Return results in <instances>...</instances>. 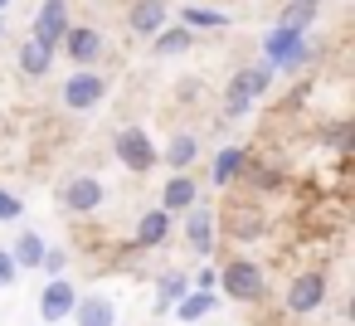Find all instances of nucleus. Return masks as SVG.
<instances>
[{"instance_id":"obj_31","label":"nucleus","mask_w":355,"mask_h":326,"mask_svg":"<svg viewBox=\"0 0 355 326\" xmlns=\"http://www.w3.org/2000/svg\"><path fill=\"white\" fill-rule=\"evenodd\" d=\"M6 10H10V0H0V15H6Z\"/></svg>"},{"instance_id":"obj_10","label":"nucleus","mask_w":355,"mask_h":326,"mask_svg":"<svg viewBox=\"0 0 355 326\" xmlns=\"http://www.w3.org/2000/svg\"><path fill=\"white\" fill-rule=\"evenodd\" d=\"M69 316H73L78 326H117V307H112V297H103V292H83Z\"/></svg>"},{"instance_id":"obj_16","label":"nucleus","mask_w":355,"mask_h":326,"mask_svg":"<svg viewBox=\"0 0 355 326\" xmlns=\"http://www.w3.org/2000/svg\"><path fill=\"white\" fill-rule=\"evenodd\" d=\"M49 69H54V54H49L44 44H35V40H25V44H20V74H25V78H44Z\"/></svg>"},{"instance_id":"obj_14","label":"nucleus","mask_w":355,"mask_h":326,"mask_svg":"<svg viewBox=\"0 0 355 326\" xmlns=\"http://www.w3.org/2000/svg\"><path fill=\"white\" fill-rule=\"evenodd\" d=\"M171 239V214L166 209H146L141 219H137V248H156V243H166Z\"/></svg>"},{"instance_id":"obj_12","label":"nucleus","mask_w":355,"mask_h":326,"mask_svg":"<svg viewBox=\"0 0 355 326\" xmlns=\"http://www.w3.org/2000/svg\"><path fill=\"white\" fill-rule=\"evenodd\" d=\"M166 20H171L166 0H132V10H127L132 35H156V30H166Z\"/></svg>"},{"instance_id":"obj_26","label":"nucleus","mask_w":355,"mask_h":326,"mask_svg":"<svg viewBox=\"0 0 355 326\" xmlns=\"http://www.w3.org/2000/svg\"><path fill=\"white\" fill-rule=\"evenodd\" d=\"M40 268H44L49 277H64V268H69V253H64V248H44V258H40Z\"/></svg>"},{"instance_id":"obj_27","label":"nucleus","mask_w":355,"mask_h":326,"mask_svg":"<svg viewBox=\"0 0 355 326\" xmlns=\"http://www.w3.org/2000/svg\"><path fill=\"white\" fill-rule=\"evenodd\" d=\"M25 214V205H20V195H6V190H0V219H6V224H15Z\"/></svg>"},{"instance_id":"obj_20","label":"nucleus","mask_w":355,"mask_h":326,"mask_svg":"<svg viewBox=\"0 0 355 326\" xmlns=\"http://www.w3.org/2000/svg\"><path fill=\"white\" fill-rule=\"evenodd\" d=\"M10 258H15V268H40V258H44V239H40L35 229H25V234L15 239Z\"/></svg>"},{"instance_id":"obj_25","label":"nucleus","mask_w":355,"mask_h":326,"mask_svg":"<svg viewBox=\"0 0 355 326\" xmlns=\"http://www.w3.org/2000/svg\"><path fill=\"white\" fill-rule=\"evenodd\" d=\"M311 15H316L311 6H302V0H292V6H287V10L277 15V25H282V30H297V35H302V30L311 25Z\"/></svg>"},{"instance_id":"obj_24","label":"nucleus","mask_w":355,"mask_h":326,"mask_svg":"<svg viewBox=\"0 0 355 326\" xmlns=\"http://www.w3.org/2000/svg\"><path fill=\"white\" fill-rule=\"evenodd\" d=\"M311 54H316V49L302 40V44H292V49H287V54H282L272 69H277V74H297V69H306V64H311Z\"/></svg>"},{"instance_id":"obj_13","label":"nucleus","mask_w":355,"mask_h":326,"mask_svg":"<svg viewBox=\"0 0 355 326\" xmlns=\"http://www.w3.org/2000/svg\"><path fill=\"white\" fill-rule=\"evenodd\" d=\"M190 205H200V185H195L190 175H171L166 190H161V205H156V209H166V214H185Z\"/></svg>"},{"instance_id":"obj_22","label":"nucleus","mask_w":355,"mask_h":326,"mask_svg":"<svg viewBox=\"0 0 355 326\" xmlns=\"http://www.w3.org/2000/svg\"><path fill=\"white\" fill-rule=\"evenodd\" d=\"M195 44V35L185 30V25H166V30H156V59L161 54H185Z\"/></svg>"},{"instance_id":"obj_8","label":"nucleus","mask_w":355,"mask_h":326,"mask_svg":"<svg viewBox=\"0 0 355 326\" xmlns=\"http://www.w3.org/2000/svg\"><path fill=\"white\" fill-rule=\"evenodd\" d=\"M73 302H78V292H73L64 277H49V282H44V292H40V316H44L49 326H59V321L73 311Z\"/></svg>"},{"instance_id":"obj_3","label":"nucleus","mask_w":355,"mask_h":326,"mask_svg":"<svg viewBox=\"0 0 355 326\" xmlns=\"http://www.w3.org/2000/svg\"><path fill=\"white\" fill-rule=\"evenodd\" d=\"M103 93H107V78H103V74L73 69L69 83H64V108H69V112H93V108L103 103Z\"/></svg>"},{"instance_id":"obj_15","label":"nucleus","mask_w":355,"mask_h":326,"mask_svg":"<svg viewBox=\"0 0 355 326\" xmlns=\"http://www.w3.org/2000/svg\"><path fill=\"white\" fill-rule=\"evenodd\" d=\"M243 166H248V151H243V146H224V151L214 156V175H209V180H214V185H234V180L243 175Z\"/></svg>"},{"instance_id":"obj_5","label":"nucleus","mask_w":355,"mask_h":326,"mask_svg":"<svg viewBox=\"0 0 355 326\" xmlns=\"http://www.w3.org/2000/svg\"><path fill=\"white\" fill-rule=\"evenodd\" d=\"M117 161L127 166V171H137V175H146L161 156H156V141L141 132V127H127V132H117Z\"/></svg>"},{"instance_id":"obj_32","label":"nucleus","mask_w":355,"mask_h":326,"mask_svg":"<svg viewBox=\"0 0 355 326\" xmlns=\"http://www.w3.org/2000/svg\"><path fill=\"white\" fill-rule=\"evenodd\" d=\"M302 6H311V10H316V6H321V0H302Z\"/></svg>"},{"instance_id":"obj_19","label":"nucleus","mask_w":355,"mask_h":326,"mask_svg":"<svg viewBox=\"0 0 355 326\" xmlns=\"http://www.w3.org/2000/svg\"><path fill=\"white\" fill-rule=\"evenodd\" d=\"M195 156H200V137H195V132H175L171 146H166V161H171L175 171H185Z\"/></svg>"},{"instance_id":"obj_11","label":"nucleus","mask_w":355,"mask_h":326,"mask_svg":"<svg viewBox=\"0 0 355 326\" xmlns=\"http://www.w3.org/2000/svg\"><path fill=\"white\" fill-rule=\"evenodd\" d=\"M185 239H190V248H195L200 258L214 253V209L190 205V209H185Z\"/></svg>"},{"instance_id":"obj_6","label":"nucleus","mask_w":355,"mask_h":326,"mask_svg":"<svg viewBox=\"0 0 355 326\" xmlns=\"http://www.w3.org/2000/svg\"><path fill=\"white\" fill-rule=\"evenodd\" d=\"M59 49H64V59H73L78 69H93V59L103 54V35H98L93 25H69V35L59 40Z\"/></svg>"},{"instance_id":"obj_17","label":"nucleus","mask_w":355,"mask_h":326,"mask_svg":"<svg viewBox=\"0 0 355 326\" xmlns=\"http://www.w3.org/2000/svg\"><path fill=\"white\" fill-rule=\"evenodd\" d=\"M214 307H219V297H214V292H200V287H190V292L175 302V316H180V321H200V316H209Z\"/></svg>"},{"instance_id":"obj_9","label":"nucleus","mask_w":355,"mask_h":326,"mask_svg":"<svg viewBox=\"0 0 355 326\" xmlns=\"http://www.w3.org/2000/svg\"><path fill=\"white\" fill-rule=\"evenodd\" d=\"M98 205H103L98 175H73V180L64 185V209H69V214H93Z\"/></svg>"},{"instance_id":"obj_28","label":"nucleus","mask_w":355,"mask_h":326,"mask_svg":"<svg viewBox=\"0 0 355 326\" xmlns=\"http://www.w3.org/2000/svg\"><path fill=\"white\" fill-rule=\"evenodd\" d=\"M248 171H253V185H258V190H272V185H277V171H272V166H243V175H248Z\"/></svg>"},{"instance_id":"obj_1","label":"nucleus","mask_w":355,"mask_h":326,"mask_svg":"<svg viewBox=\"0 0 355 326\" xmlns=\"http://www.w3.org/2000/svg\"><path fill=\"white\" fill-rule=\"evenodd\" d=\"M219 287H224L234 302H258L268 282H263V268H258V263L234 258V263H224V268H219Z\"/></svg>"},{"instance_id":"obj_18","label":"nucleus","mask_w":355,"mask_h":326,"mask_svg":"<svg viewBox=\"0 0 355 326\" xmlns=\"http://www.w3.org/2000/svg\"><path fill=\"white\" fill-rule=\"evenodd\" d=\"M180 25H185L190 35H195V30H224L229 15H224V10H205V6H185V10H180Z\"/></svg>"},{"instance_id":"obj_30","label":"nucleus","mask_w":355,"mask_h":326,"mask_svg":"<svg viewBox=\"0 0 355 326\" xmlns=\"http://www.w3.org/2000/svg\"><path fill=\"white\" fill-rule=\"evenodd\" d=\"M214 282H219V273H214V268H200V292H209Z\"/></svg>"},{"instance_id":"obj_23","label":"nucleus","mask_w":355,"mask_h":326,"mask_svg":"<svg viewBox=\"0 0 355 326\" xmlns=\"http://www.w3.org/2000/svg\"><path fill=\"white\" fill-rule=\"evenodd\" d=\"M292 44H302V35H297V30H282V25H272V30L263 35V54H268V69H272V64H277V59H282V54H287Z\"/></svg>"},{"instance_id":"obj_4","label":"nucleus","mask_w":355,"mask_h":326,"mask_svg":"<svg viewBox=\"0 0 355 326\" xmlns=\"http://www.w3.org/2000/svg\"><path fill=\"white\" fill-rule=\"evenodd\" d=\"M64 35H69V0H44V6L35 10V30H30V40L44 44V49L54 54Z\"/></svg>"},{"instance_id":"obj_2","label":"nucleus","mask_w":355,"mask_h":326,"mask_svg":"<svg viewBox=\"0 0 355 326\" xmlns=\"http://www.w3.org/2000/svg\"><path fill=\"white\" fill-rule=\"evenodd\" d=\"M268 78H272V69H268V64H258V69H239V74L229 78V93H224L229 103H224V108H229L234 117H239V112H248V108L268 93Z\"/></svg>"},{"instance_id":"obj_29","label":"nucleus","mask_w":355,"mask_h":326,"mask_svg":"<svg viewBox=\"0 0 355 326\" xmlns=\"http://www.w3.org/2000/svg\"><path fill=\"white\" fill-rule=\"evenodd\" d=\"M20 277V268H15V258H10V248H0V287H10Z\"/></svg>"},{"instance_id":"obj_33","label":"nucleus","mask_w":355,"mask_h":326,"mask_svg":"<svg viewBox=\"0 0 355 326\" xmlns=\"http://www.w3.org/2000/svg\"><path fill=\"white\" fill-rule=\"evenodd\" d=\"M0 40H6V20H0Z\"/></svg>"},{"instance_id":"obj_7","label":"nucleus","mask_w":355,"mask_h":326,"mask_svg":"<svg viewBox=\"0 0 355 326\" xmlns=\"http://www.w3.org/2000/svg\"><path fill=\"white\" fill-rule=\"evenodd\" d=\"M321 302H326V277H321V273H302V277L287 287V311H297V316L316 311Z\"/></svg>"},{"instance_id":"obj_21","label":"nucleus","mask_w":355,"mask_h":326,"mask_svg":"<svg viewBox=\"0 0 355 326\" xmlns=\"http://www.w3.org/2000/svg\"><path fill=\"white\" fill-rule=\"evenodd\" d=\"M185 292H190V277H185V273H166V277L156 282V311H171Z\"/></svg>"},{"instance_id":"obj_34","label":"nucleus","mask_w":355,"mask_h":326,"mask_svg":"<svg viewBox=\"0 0 355 326\" xmlns=\"http://www.w3.org/2000/svg\"><path fill=\"white\" fill-rule=\"evenodd\" d=\"M44 326H49V321H44Z\"/></svg>"}]
</instances>
